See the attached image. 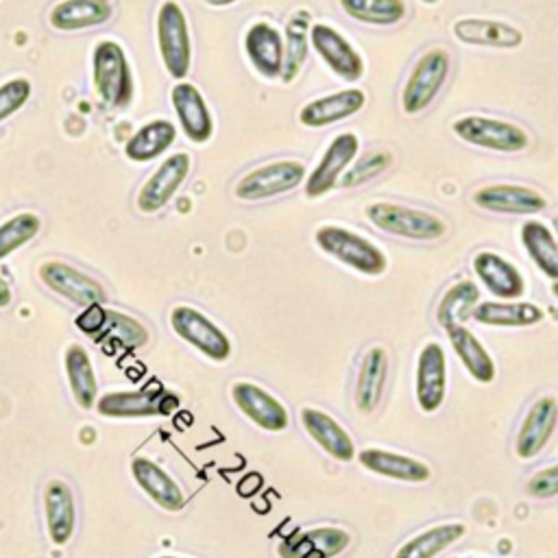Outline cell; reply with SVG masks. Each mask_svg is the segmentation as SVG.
<instances>
[{"label": "cell", "mask_w": 558, "mask_h": 558, "mask_svg": "<svg viewBox=\"0 0 558 558\" xmlns=\"http://www.w3.org/2000/svg\"><path fill=\"white\" fill-rule=\"evenodd\" d=\"M314 240L323 253H327L336 262H340L362 275L377 277L388 266V259L379 246H375L368 238H364L347 227H338V225L318 227L314 233Z\"/></svg>", "instance_id": "6da1fadb"}, {"label": "cell", "mask_w": 558, "mask_h": 558, "mask_svg": "<svg viewBox=\"0 0 558 558\" xmlns=\"http://www.w3.org/2000/svg\"><path fill=\"white\" fill-rule=\"evenodd\" d=\"M92 78L98 98L113 109H122L133 98V74L124 48L113 39L96 44L92 54Z\"/></svg>", "instance_id": "7a4b0ae2"}, {"label": "cell", "mask_w": 558, "mask_h": 558, "mask_svg": "<svg viewBox=\"0 0 558 558\" xmlns=\"http://www.w3.org/2000/svg\"><path fill=\"white\" fill-rule=\"evenodd\" d=\"M364 214L368 222L375 225L379 231L405 240H438L447 231V225L440 216L397 203L377 201L366 205Z\"/></svg>", "instance_id": "3957f363"}, {"label": "cell", "mask_w": 558, "mask_h": 558, "mask_svg": "<svg viewBox=\"0 0 558 558\" xmlns=\"http://www.w3.org/2000/svg\"><path fill=\"white\" fill-rule=\"evenodd\" d=\"M157 46L168 74L185 78L192 65V39L187 17L177 0H163L157 11Z\"/></svg>", "instance_id": "277c9868"}, {"label": "cell", "mask_w": 558, "mask_h": 558, "mask_svg": "<svg viewBox=\"0 0 558 558\" xmlns=\"http://www.w3.org/2000/svg\"><path fill=\"white\" fill-rule=\"evenodd\" d=\"M451 133L464 144L495 153H521L530 146V135L519 124L501 118L462 116L451 122Z\"/></svg>", "instance_id": "5b68a950"}, {"label": "cell", "mask_w": 558, "mask_h": 558, "mask_svg": "<svg viewBox=\"0 0 558 558\" xmlns=\"http://www.w3.org/2000/svg\"><path fill=\"white\" fill-rule=\"evenodd\" d=\"M449 54L442 48H432L416 59L401 89L403 113L416 116L434 102L449 76Z\"/></svg>", "instance_id": "8992f818"}, {"label": "cell", "mask_w": 558, "mask_h": 558, "mask_svg": "<svg viewBox=\"0 0 558 558\" xmlns=\"http://www.w3.org/2000/svg\"><path fill=\"white\" fill-rule=\"evenodd\" d=\"M305 181V166L296 159H279L248 170L233 187L235 198L255 203L292 192Z\"/></svg>", "instance_id": "52a82bcc"}, {"label": "cell", "mask_w": 558, "mask_h": 558, "mask_svg": "<svg viewBox=\"0 0 558 558\" xmlns=\"http://www.w3.org/2000/svg\"><path fill=\"white\" fill-rule=\"evenodd\" d=\"M170 325L179 338L198 349L209 360L222 362L231 355V340L203 312L190 305H177L170 312Z\"/></svg>", "instance_id": "ba28073f"}, {"label": "cell", "mask_w": 558, "mask_h": 558, "mask_svg": "<svg viewBox=\"0 0 558 558\" xmlns=\"http://www.w3.org/2000/svg\"><path fill=\"white\" fill-rule=\"evenodd\" d=\"M357 150H360V140L355 133H351V131L338 133L327 144L316 168L307 174L305 196L318 198V196H325L327 192H331L340 183V177L344 174V170L357 157Z\"/></svg>", "instance_id": "9c48e42d"}, {"label": "cell", "mask_w": 558, "mask_h": 558, "mask_svg": "<svg viewBox=\"0 0 558 558\" xmlns=\"http://www.w3.org/2000/svg\"><path fill=\"white\" fill-rule=\"evenodd\" d=\"M39 279L46 288H50L59 296H63L81 307L98 305L107 299L105 288L94 277L81 272L78 268H74L65 262H57V259L44 262L39 266Z\"/></svg>", "instance_id": "30bf717a"}, {"label": "cell", "mask_w": 558, "mask_h": 558, "mask_svg": "<svg viewBox=\"0 0 558 558\" xmlns=\"http://www.w3.org/2000/svg\"><path fill=\"white\" fill-rule=\"evenodd\" d=\"M310 46L327 63V68L342 81L355 83L364 74V61L360 52L344 39L340 31L329 24L316 22L310 28Z\"/></svg>", "instance_id": "8fae6325"}, {"label": "cell", "mask_w": 558, "mask_h": 558, "mask_svg": "<svg viewBox=\"0 0 558 558\" xmlns=\"http://www.w3.org/2000/svg\"><path fill=\"white\" fill-rule=\"evenodd\" d=\"M98 412L111 418H135V416H155L168 414L172 405H177V397L163 392L161 384L146 386L142 390L131 392H107L98 401Z\"/></svg>", "instance_id": "7c38bea8"}, {"label": "cell", "mask_w": 558, "mask_h": 558, "mask_svg": "<svg viewBox=\"0 0 558 558\" xmlns=\"http://www.w3.org/2000/svg\"><path fill=\"white\" fill-rule=\"evenodd\" d=\"M192 159L187 153H174L166 157L159 168L146 179L137 194V209L144 214H155L170 203L174 192L183 185L190 174Z\"/></svg>", "instance_id": "4fadbf2b"}, {"label": "cell", "mask_w": 558, "mask_h": 558, "mask_svg": "<svg viewBox=\"0 0 558 558\" xmlns=\"http://www.w3.org/2000/svg\"><path fill=\"white\" fill-rule=\"evenodd\" d=\"M473 203L493 214L532 216L547 207V198L527 185L493 183L473 192Z\"/></svg>", "instance_id": "5bb4252c"}, {"label": "cell", "mask_w": 558, "mask_h": 558, "mask_svg": "<svg viewBox=\"0 0 558 558\" xmlns=\"http://www.w3.org/2000/svg\"><path fill=\"white\" fill-rule=\"evenodd\" d=\"M364 105L366 94L360 87H347L305 102L299 111V122L310 129H323L355 116Z\"/></svg>", "instance_id": "9a60e30c"}, {"label": "cell", "mask_w": 558, "mask_h": 558, "mask_svg": "<svg viewBox=\"0 0 558 558\" xmlns=\"http://www.w3.org/2000/svg\"><path fill=\"white\" fill-rule=\"evenodd\" d=\"M170 100L187 140L203 144L214 135L211 111L196 85L179 81L170 92Z\"/></svg>", "instance_id": "2e32d148"}, {"label": "cell", "mask_w": 558, "mask_h": 558, "mask_svg": "<svg viewBox=\"0 0 558 558\" xmlns=\"http://www.w3.org/2000/svg\"><path fill=\"white\" fill-rule=\"evenodd\" d=\"M451 33L458 41L469 46L512 50L523 44L521 28L504 20H490V17H458L451 24Z\"/></svg>", "instance_id": "e0dca14e"}, {"label": "cell", "mask_w": 558, "mask_h": 558, "mask_svg": "<svg viewBox=\"0 0 558 558\" xmlns=\"http://www.w3.org/2000/svg\"><path fill=\"white\" fill-rule=\"evenodd\" d=\"M447 366L445 351L438 342H427L418 353L416 364V401L421 410L436 412L445 401Z\"/></svg>", "instance_id": "ac0fdd59"}, {"label": "cell", "mask_w": 558, "mask_h": 558, "mask_svg": "<svg viewBox=\"0 0 558 558\" xmlns=\"http://www.w3.org/2000/svg\"><path fill=\"white\" fill-rule=\"evenodd\" d=\"M244 52L264 78H279L283 70V35L268 22H255L244 35Z\"/></svg>", "instance_id": "d6986e66"}, {"label": "cell", "mask_w": 558, "mask_h": 558, "mask_svg": "<svg viewBox=\"0 0 558 558\" xmlns=\"http://www.w3.org/2000/svg\"><path fill=\"white\" fill-rule=\"evenodd\" d=\"M235 405L262 429L266 432H281L288 427V412L286 408L264 388L251 381H238L231 388Z\"/></svg>", "instance_id": "ffe728a7"}, {"label": "cell", "mask_w": 558, "mask_h": 558, "mask_svg": "<svg viewBox=\"0 0 558 558\" xmlns=\"http://www.w3.org/2000/svg\"><path fill=\"white\" fill-rule=\"evenodd\" d=\"M558 418V405L551 397H541L525 414L517 434V456L534 458L549 440Z\"/></svg>", "instance_id": "44dd1931"}, {"label": "cell", "mask_w": 558, "mask_h": 558, "mask_svg": "<svg viewBox=\"0 0 558 558\" xmlns=\"http://www.w3.org/2000/svg\"><path fill=\"white\" fill-rule=\"evenodd\" d=\"M131 473L137 486L163 510L177 512L185 506V495L179 488V484L153 460L148 458H135L131 462Z\"/></svg>", "instance_id": "7402d4cb"}, {"label": "cell", "mask_w": 558, "mask_h": 558, "mask_svg": "<svg viewBox=\"0 0 558 558\" xmlns=\"http://www.w3.org/2000/svg\"><path fill=\"white\" fill-rule=\"evenodd\" d=\"M349 534L340 527H316L299 532L279 545L281 558H331L349 545Z\"/></svg>", "instance_id": "603a6c76"}, {"label": "cell", "mask_w": 558, "mask_h": 558, "mask_svg": "<svg viewBox=\"0 0 558 558\" xmlns=\"http://www.w3.org/2000/svg\"><path fill=\"white\" fill-rule=\"evenodd\" d=\"M473 270L493 296L517 299L525 290L521 272L508 259L493 251H480L473 257Z\"/></svg>", "instance_id": "cb8c5ba5"}, {"label": "cell", "mask_w": 558, "mask_h": 558, "mask_svg": "<svg viewBox=\"0 0 558 558\" xmlns=\"http://www.w3.org/2000/svg\"><path fill=\"white\" fill-rule=\"evenodd\" d=\"M44 512H46V530L54 545H65L74 534L76 510L74 497L65 482L52 480L44 490Z\"/></svg>", "instance_id": "d4e9b609"}, {"label": "cell", "mask_w": 558, "mask_h": 558, "mask_svg": "<svg viewBox=\"0 0 558 558\" xmlns=\"http://www.w3.org/2000/svg\"><path fill=\"white\" fill-rule=\"evenodd\" d=\"M301 421L303 427L307 429V434L336 460L349 462L355 456V445L351 440V436L344 432V427H340V423L329 416L323 410L316 408H303L301 410Z\"/></svg>", "instance_id": "484cf974"}, {"label": "cell", "mask_w": 558, "mask_h": 558, "mask_svg": "<svg viewBox=\"0 0 558 558\" xmlns=\"http://www.w3.org/2000/svg\"><path fill=\"white\" fill-rule=\"evenodd\" d=\"M111 17L109 0H61L50 9L48 22L52 28L70 33L105 24Z\"/></svg>", "instance_id": "4316f807"}, {"label": "cell", "mask_w": 558, "mask_h": 558, "mask_svg": "<svg viewBox=\"0 0 558 558\" xmlns=\"http://www.w3.org/2000/svg\"><path fill=\"white\" fill-rule=\"evenodd\" d=\"M310 28H312V15L307 9H296L283 28V70L281 81L292 83L305 61H307V46H310Z\"/></svg>", "instance_id": "83f0119b"}, {"label": "cell", "mask_w": 558, "mask_h": 558, "mask_svg": "<svg viewBox=\"0 0 558 558\" xmlns=\"http://www.w3.org/2000/svg\"><path fill=\"white\" fill-rule=\"evenodd\" d=\"M477 323L493 327H530L543 320V310L527 301H484L473 314Z\"/></svg>", "instance_id": "f1b7e54d"}, {"label": "cell", "mask_w": 558, "mask_h": 558, "mask_svg": "<svg viewBox=\"0 0 558 558\" xmlns=\"http://www.w3.org/2000/svg\"><path fill=\"white\" fill-rule=\"evenodd\" d=\"M357 460L362 466L368 471L392 477V480H403V482H425L429 480L432 471L427 464L421 460L395 453V451H384V449H364L357 453Z\"/></svg>", "instance_id": "f546056e"}, {"label": "cell", "mask_w": 558, "mask_h": 558, "mask_svg": "<svg viewBox=\"0 0 558 558\" xmlns=\"http://www.w3.org/2000/svg\"><path fill=\"white\" fill-rule=\"evenodd\" d=\"M177 140V126L170 120H150L140 126L124 144V155L131 161H150L163 155Z\"/></svg>", "instance_id": "4dcf8cb0"}, {"label": "cell", "mask_w": 558, "mask_h": 558, "mask_svg": "<svg viewBox=\"0 0 558 558\" xmlns=\"http://www.w3.org/2000/svg\"><path fill=\"white\" fill-rule=\"evenodd\" d=\"M449 336V342L460 357V362L466 366V371L477 379L480 384H488L495 379V362L488 355V351L482 347V342L460 323L445 329Z\"/></svg>", "instance_id": "1f68e13d"}, {"label": "cell", "mask_w": 558, "mask_h": 558, "mask_svg": "<svg viewBox=\"0 0 558 558\" xmlns=\"http://www.w3.org/2000/svg\"><path fill=\"white\" fill-rule=\"evenodd\" d=\"M388 373V357L381 347L368 349V353L362 360L360 373H357V386H355V405L362 412H373L379 403L384 381Z\"/></svg>", "instance_id": "d6a6232c"}, {"label": "cell", "mask_w": 558, "mask_h": 558, "mask_svg": "<svg viewBox=\"0 0 558 558\" xmlns=\"http://www.w3.org/2000/svg\"><path fill=\"white\" fill-rule=\"evenodd\" d=\"M521 244L538 270L558 281V242L549 227L541 220H525L521 225Z\"/></svg>", "instance_id": "836d02e7"}, {"label": "cell", "mask_w": 558, "mask_h": 558, "mask_svg": "<svg viewBox=\"0 0 558 558\" xmlns=\"http://www.w3.org/2000/svg\"><path fill=\"white\" fill-rule=\"evenodd\" d=\"M65 375H68V384L70 390L74 395V401L83 408V410H92L96 403V395H98V384H96V375L92 368V360L87 355V351L81 344H70L65 351Z\"/></svg>", "instance_id": "e575fe53"}, {"label": "cell", "mask_w": 558, "mask_h": 558, "mask_svg": "<svg viewBox=\"0 0 558 558\" xmlns=\"http://www.w3.org/2000/svg\"><path fill=\"white\" fill-rule=\"evenodd\" d=\"M464 532H466V527L462 523L434 525V527L421 532L418 536L410 538L408 543H403L397 549L395 558H434L442 549H447L449 545L460 541L464 536Z\"/></svg>", "instance_id": "d590c367"}, {"label": "cell", "mask_w": 558, "mask_h": 558, "mask_svg": "<svg viewBox=\"0 0 558 558\" xmlns=\"http://www.w3.org/2000/svg\"><path fill=\"white\" fill-rule=\"evenodd\" d=\"M340 9L368 26H395L408 13L403 0H340Z\"/></svg>", "instance_id": "8d00e7d4"}, {"label": "cell", "mask_w": 558, "mask_h": 558, "mask_svg": "<svg viewBox=\"0 0 558 558\" xmlns=\"http://www.w3.org/2000/svg\"><path fill=\"white\" fill-rule=\"evenodd\" d=\"M480 301V290L473 281H458L453 283L440 299L436 310V320L442 329L451 325H460L464 318H469Z\"/></svg>", "instance_id": "74e56055"}, {"label": "cell", "mask_w": 558, "mask_h": 558, "mask_svg": "<svg viewBox=\"0 0 558 558\" xmlns=\"http://www.w3.org/2000/svg\"><path fill=\"white\" fill-rule=\"evenodd\" d=\"M94 338L96 340H107V342H118V344L129 347V349H140V347L146 344L148 331L137 320L105 307V320H102V325H100V329L96 331Z\"/></svg>", "instance_id": "f35d334b"}, {"label": "cell", "mask_w": 558, "mask_h": 558, "mask_svg": "<svg viewBox=\"0 0 558 558\" xmlns=\"http://www.w3.org/2000/svg\"><path fill=\"white\" fill-rule=\"evenodd\" d=\"M390 163H392V153L390 150H368V153H364V155H360L357 159L351 161V166L340 177L338 185L342 190L364 185L371 179L379 177L384 170H388Z\"/></svg>", "instance_id": "ab89813d"}, {"label": "cell", "mask_w": 558, "mask_h": 558, "mask_svg": "<svg viewBox=\"0 0 558 558\" xmlns=\"http://www.w3.org/2000/svg\"><path fill=\"white\" fill-rule=\"evenodd\" d=\"M41 220L33 211H22L0 225V259L31 242L39 233Z\"/></svg>", "instance_id": "60d3db41"}, {"label": "cell", "mask_w": 558, "mask_h": 558, "mask_svg": "<svg viewBox=\"0 0 558 558\" xmlns=\"http://www.w3.org/2000/svg\"><path fill=\"white\" fill-rule=\"evenodd\" d=\"M31 81L24 76H15L0 85V122L20 111L31 98Z\"/></svg>", "instance_id": "b9f144b4"}, {"label": "cell", "mask_w": 558, "mask_h": 558, "mask_svg": "<svg viewBox=\"0 0 558 558\" xmlns=\"http://www.w3.org/2000/svg\"><path fill=\"white\" fill-rule=\"evenodd\" d=\"M527 493L534 497L558 495V464L547 466V469L538 471L536 475H532V480L527 482Z\"/></svg>", "instance_id": "7bdbcfd3"}, {"label": "cell", "mask_w": 558, "mask_h": 558, "mask_svg": "<svg viewBox=\"0 0 558 558\" xmlns=\"http://www.w3.org/2000/svg\"><path fill=\"white\" fill-rule=\"evenodd\" d=\"M11 299H13L11 288H9V283L4 281V277L0 275V307H7V305L11 303Z\"/></svg>", "instance_id": "ee69618b"}, {"label": "cell", "mask_w": 558, "mask_h": 558, "mask_svg": "<svg viewBox=\"0 0 558 558\" xmlns=\"http://www.w3.org/2000/svg\"><path fill=\"white\" fill-rule=\"evenodd\" d=\"M207 4H214V7H227V4H233L238 0H205Z\"/></svg>", "instance_id": "f6af8a7d"}, {"label": "cell", "mask_w": 558, "mask_h": 558, "mask_svg": "<svg viewBox=\"0 0 558 558\" xmlns=\"http://www.w3.org/2000/svg\"><path fill=\"white\" fill-rule=\"evenodd\" d=\"M551 292H554V296L558 299V281H554V283H551Z\"/></svg>", "instance_id": "bcb514c9"}, {"label": "cell", "mask_w": 558, "mask_h": 558, "mask_svg": "<svg viewBox=\"0 0 558 558\" xmlns=\"http://www.w3.org/2000/svg\"><path fill=\"white\" fill-rule=\"evenodd\" d=\"M157 558H177V556H157Z\"/></svg>", "instance_id": "7dc6e473"}]
</instances>
